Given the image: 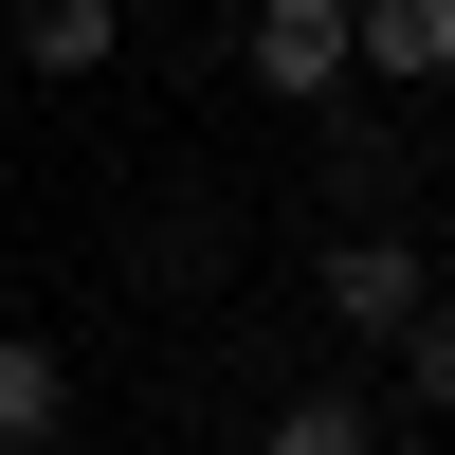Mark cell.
Listing matches in <instances>:
<instances>
[{
  "instance_id": "1",
  "label": "cell",
  "mask_w": 455,
  "mask_h": 455,
  "mask_svg": "<svg viewBox=\"0 0 455 455\" xmlns=\"http://www.w3.org/2000/svg\"><path fill=\"white\" fill-rule=\"evenodd\" d=\"M310 310H328V328H347V347H364V364H383V347H401V328H419V310H437V255H419V219H347V237H328V255H310Z\"/></svg>"
},
{
  "instance_id": "2",
  "label": "cell",
  "mask_w": 455,
  "mask_h": 455,
  "mask_svg": "<svg viewBox=\"0 0 455 455\" xmlns=\"http://www.w3.org/2000/svg\"><path fill=\"white\" fill-rule=\"evenodd\" d=\"M237 92H274V109L364 92V73H347V0H237Z\"/></svg>"
},
{
  "instance_id": "3",
  "label": "cell",
  "mask_w": 455,
  "mask_h": 455,
  "mask_svg": "<svg viewBox=\"0 0 455 455\" xmlns=\"http://www.w3.org/2000/svg\"><path fill=\"white\" fill-rule=\"evenodd\" d=\"M0 55L55 73V92H92V73H128V0H0Z\"/></svg>"
},
{
  "instance_id": "4",
  "label": "cell",
  "mask_w": 455,
  "mask_h": 455,
  "mask_svg": "<svg viewBox=\"0 0 455 455\" xmlns=\"http://www.w3.org/2000/svg\"><path fill=\"white\" fill-rule=\"evenodd\" d=\"M347 73L364 92H455V0H347Z\"/></svg>"
},
{
  "instance_id": "5",
  "label": "cell",
  "mask_w": 455,
  "mask_h": 455,
  "mask_svg": "<svg viewBox=\"0 0 455 455\" xmlns=\"http://www.w3.org/2000/svg\"><path fill=\"white\" fill-rule=\"evenodd\" d=\"M55 437H73V347L0 328V455H55Z\"/></svg>"
},
{
  "instance_id": "6",
  "label": "cell",
  "mask_w": 455,
  "mask_h": 455,
  "mask_svg": "<svg viewBox=\"0 0 455 455\" xmlns=\"http://www.w3.org/2000/svg\"><path fill=\"white\" fill-rule=\"evenodd\" d=\"M255 455H383V401L364 383H291L274 419H255Z\"/></svg>"
},
{
  "instance_id": "7",
  "label": "cell",
  "mask_w": 455,
  "mask_h": 455,
  "mask_svg": "<svg viewBox=\"0 0 455 455\" xmlns=\"http://www.w3.org/2000/svg\"><path fill=\"white\" fill-rule=\"evenodd\" d=\"M310 128H328V201H347V219H364V201H401V182H419V164H401L383 128H347V92H328Z\"/></svg>"
},
{
  "instance_id": "8",
  "label": "cell",
  "mask_w": 455,
  "mask_h": 455,
  "mask_svg": "<svg viewBox=\"0 0 455 455\" xmlns=\"http://www.w3.org/2000/svg\"><path fill=\"white\" fill-rule=\"evenodd\" d=\"M383 383L419 401V419H455V291H437V310H419V328H401V347H383Z\"/></svg>"
}]
</instances>
